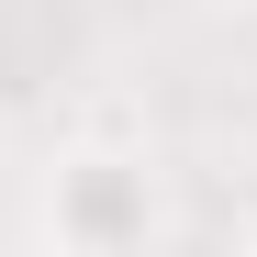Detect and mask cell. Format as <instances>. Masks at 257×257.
Segmentation results:
<instances>
[{
  "mask_svg": "<svg viewBox=\"0 0 257 257\" xmlns=\"http://www.w3.org/2000/svg\"><path fill=\"white\" fill-rule=\"evenodd\" d=\"M34 224H45V246H67V257L157 246V224H168V201H157V157H135V146H78V157H56Z\"/></svg>",
  "mask_w": 257,
  "mask_h": 257,
  "instance_id": "cell-1",
  "label": "cell"
},
{
  "mask_svg": "<svg viewBox=\"0 0 257 257\" xmlns=\"http://www.w3.org/2000/svg\"><path fill=\"white\" fill-rule=\"evenodd\" d=\"M246 246H257V190H246Z\"/></svg>",
  "mask_w": 257,
  "mask_h": 257,
  "instance_id": "cell-2",
  "label": "cell"
}]
</instances>
